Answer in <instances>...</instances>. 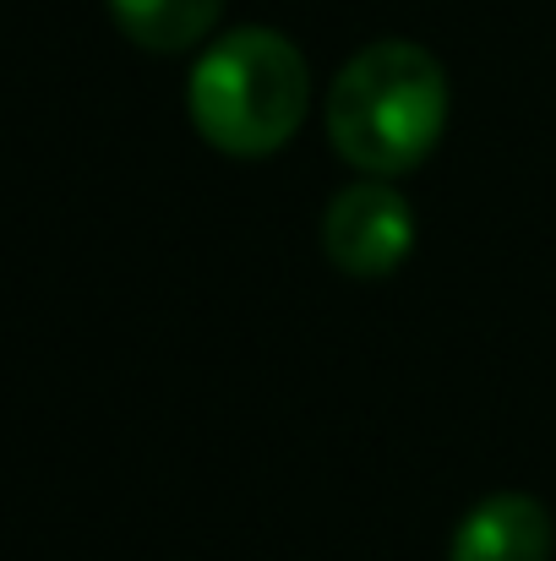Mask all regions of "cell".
I'll use <instances>...</instances> for the list:
<instances>
[{
    "instance_id": "4",
    "label": "cell",
    "mask_w": 556,
    "mask_h": 561,
    "mask_svg": "<svg viewBox=\"0 0 556 561\" xmlns=\"http://www.w3.org/2000/svg\"><path fill=\"white\" fill-rule=\"evenodd\" d=\"M552 546L556 524L546 502L524 491H497L464 513V524L453 529L447 561H552Z\"/></svg>"
},
{
    "instance_id": "3",
    "label": "cell",
    "mask_w": 556,
    "mask_h": 561,
    "mask_svg": "<svg viewBox=\"0 0 556 561\" xmlns=\"http://www.w3.org/2000/svg\"><path fill=\"white\" fill-rule=\"evenodd\" d=\"M322 251L350 278H387L415 251V213L387 181H355L328 202Z\"/></svg>"
},
{
    "instance_id": "5",
    "label": "cell",
    "mask_w": 556,
    "mask_h": 561,
    "mask_svg": "<svg viewBox=\"0 0 556 561\" xmlns=\"http://www.w3.org/2000/svg\"><path fill=\"white\" fill-rule=\"evenodd\" d=\"M104 5H110L115 27L148 55L196 49L224 16V0H104Z\"/></svg>"
},
{
    "instance_id": "2",
    "label": "cell",
    "mask_w": 556,
    "mask_h": 561,
    "mask_svg": "<svg viewBox=\"0 0 556 561\" xmlns=\"http://www.w3.org/2000/svg\"><path fill=\"white\" fill-rule=\"evenodd\" d=\"M311 104V71L295 38L279 27H235L202 49L185 82V115L224 159L279 153Z\"/></svg>"
},
{
    "instance_id": "1",
    "label": "cell",
    "mask_w": 556,
    "mask_h": 561,
    "mask_svg": "<svg viewBox=\"0 0 556 561\" xmlns=\"http://www.w3.org/2000/svg\"><path fill=\"white\" fill-rule=\"evenodd\" d=\"M447 126V71L425 44L376 38L344 60L328 88V142L361 175L420 170Z\"/></svg>"
}]
</instances>
